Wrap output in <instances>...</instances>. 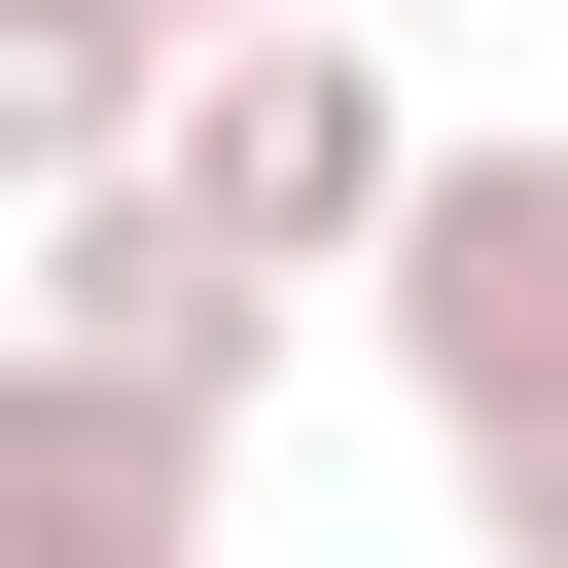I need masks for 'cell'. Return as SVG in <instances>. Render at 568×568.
Returning a JSON list of instances; mask_svg holds the SVG:
<instances>
[{
	"instance_id": "6da1fadb",
	"label": "cell",
	"mask_w": 568,
	"mask_h": 568,
	"mask_svg": "<svg viewBox=\"0 0 568 568\" xmlns=\"http://www.w3.org/2000/svg\"><path fill=\"white\" fill-rule=\"evenodd\" d=\"M248 284H390V213H426V71H390V0H213V71H178V142H142Z\"/></svg>"
},
{
	"instance_id": "8992f818",
	"label": "cell",
	"mask_w": 568,
	"mask_h": 568,
	"mask_svg": "<svg viewBox=\"0 0 568 568\" xmlns=\"http://www.w3.org/2000/svg\"><path fill=\"white\" fill-rule=\"evenodd\" d=\"M462 462V568H568V390H497V426H426Z\"/></svg>"
},
{
	"instance_id": "5b68a950",
	"label": "cell",
	"mask_w": 568,
	"mask_h": 568,
	"mask_svg": "<svg viewBox=\"0 0 568 568\" xmlns=\"http://www.w3.org/2000/svg\"><path fill=\"white\" fill-rule=\"evenodd\" d=\"M178 71H213V0H0V142H36V178H142Z\"/></svg>"
},
{
	"instance_id": "277c9868",
	"label": "cell",
	"mask_w": 568,
	"mask_h": 568,
	"mask_svg": "<svg viewBox=\"0 0 568 568\" xmlns=\"http://www.w3.org/2000/svg\"><path fill=\"white\" fill-rule=\"evenodd\" d=\"M36 355H142V390L248 426V390H284V284H248L178 178H36Z\"/></svg>"
},
{
	"instance_id": "7a4b0ae2",
	"label": "cell",
	"mask_w": 568,
	"mask_h": 568,
	"mask_svg": "<svg viewBox=\"0 0 568 568\" xmlns=\"http://www.w3.org/2000/svg\"><path fill=\"white\" fill-rule=\"evenodd\" d=\"M390 390L426 426H497V390H568V142H426V213H390Z\"/></svg>"
},
{
	"instance_id": "52a82bcc",
	"label": "cell",
	"mask_w": 568,
	"mask_h": 568,
	"mask_svg": "<svg viewBox=\"0 0 568 568\" xmlns=\"http://www.w3.org/2000/svg\"><path fill=\"white\" fill-rule=\"evenodd\" d=\"M390 36H462V0H390Z\"/></svg>"
},
{
	"instance_id": "3957f363",
	"label": "cell",
	"mask_w": 568,
	"mask_h": 568,
	"mask_svg": "<svg viewBox=\"0 0 568 568\" xmlns=\"http://www.w3.org/2000/svg\"><path fill=\"white\" fill-rule=\"evenodd\" d=\"M0 568H248V532H213V390L0 355Z\"/></svg>"
}]
</instances>
